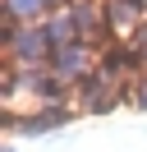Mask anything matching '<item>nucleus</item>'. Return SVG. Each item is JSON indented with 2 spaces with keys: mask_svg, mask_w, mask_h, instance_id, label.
<instances>
[{
  "mask_svg": "<svg viewBox=\"0 0 147 152\" xmlns=\"http://www.w3.org/2000/svg\"><path fill=\"white\" fill-rule=\"evenodd\" d=\"M5 37H9V56H14L18 69H37L46 56H51L46 28H18L14 19H5Z\"/></svg>",
  "mask_w": 147,
  "mask_h": 152,
  "instance_id": "obj_1",
  "label": "nucleus"
},
{
  "mask_svg": "<svg viewBox=\"0 0 147 152\" xmlns=\"http://www.w3.org/2000/svg\"><path fill=\"white\" fill-rule=\"evenodd\" d=\"M51 74L60 78V83H83V78L92 74V51L83 46V42H69V46L51 51Z\"/></svg>",
  "mask_w": 147,
  "mask_h": 152,
  "instance_id": "obj_2",
  "label": "nucleus"
},
{
  "mask_svg": "<svg viewBox=\"0 0 147 152\" xmlns=\"http://www.w3.org/2000/svg\"><path fill=\"white\" fill-rule=\"evenodd\" d=\"M69 120V106H60V102H51V106H41V111H28V115H9V124H14V134H28V138H37V134H51V129H60V124Z\"/></svg>",
  "mask_w": 147,
  "mask_h": 152,
  "instance_id": "obj_3",
  "label": "nucleus"
},
{
  "mask_svg": "<svg viewBox=\"0 0 147 152\" xmlns=\"http://www.w3.org/2000/svg\"><path fill=\"white\" fill-rule=\"evenodd\" d=\"M41 10H46V0H5V19H14V23L37 19Z\"/></svg>",
  "mask_w": 147,
  "mask_h": 152,
  "instance_id": "obj_4",
  "label": "nucleus"
},
{
  "mask_svg": "<svg viewBox=\"0 0 147 152\" xmlns=\"http://www.w3.org/2000/svg\"><path fill=\"white\" fill-rule=\"evenodd\" d=\"M5 152H18V148H14V143H9V148H5Z\"/></svg>",
  "mask_w": 147,
  "mask_h": 152,
  "instance_id": "obj_5",
  "label": "nucleus"
},
{
  "mask_svg": "<svg viewBox=\"0 0 147 152\" xmlns=\"http://www.w3.org/2000/svg\"><path fill=\"white\" fill-rule=\"evenodd\" d=\"M46 5H60V0H46Z\"/></svg>",
  "mask_w": 147,
  "mask_h": 152,
  "instance_id": "obj_6",
  "label": "nucleus"
}]
</instances>
